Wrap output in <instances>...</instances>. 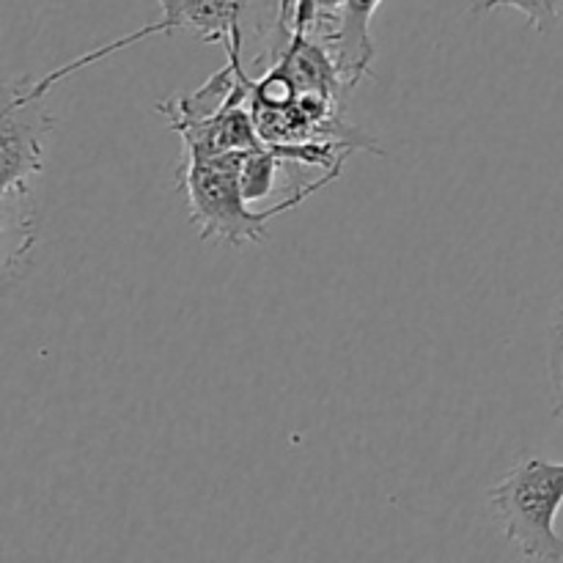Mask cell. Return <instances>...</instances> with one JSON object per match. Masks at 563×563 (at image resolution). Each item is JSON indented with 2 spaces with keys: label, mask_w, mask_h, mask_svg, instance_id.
Returning <instances> with one entry per match:
<instances>
[{
  "label": "cell",
  "mask_w": 563,
  "mask_h": 563,
  "mask_svg": "<svg viewBox=\"0 0 563 563\" xmlns=\"http://www.w3.org/2000/svg\"><path fill=\"white\" fill-rule=\"evenodd\" d=\"M245 154L247 152H223L212 157H181L179 192L185 196L190 223L198 225L201 240H220L229 245L267 240L269 220L300 207L313 192L339 179V174L328 170L319 179L302 181L275 207L251 209L253 203H247L240 187V168Z\"/></svg>",
  "instance_id": "cell-1"
},
{
  "label": "cell",
  "mask_w": 563,
  "mask_h": 563,
  "mask_svg": "<svg viewBox=\"0 0 563 563\" xmlns=\"http://www.w3.org/2000/svg\"><path fill=\"white\" fill-rule=\"evenodd\" d=\"M563 506V462L526 460L489 489V509L504 537L528 561H563L555 520Z\"/></svg>",
  "instance_id": "cell-2"
},
{
  "label": "cell",
  "mask_w": 563,
  "mask_h": 563,
  "mask_svg": "<svg viewBox=\"0 0 563 563\" xmlns=\"http://www.w3.org/2000/svg\"><path fill=\"white\" fill-rule=\"evenodd\" d=\"M47 93L36 82L22 80L5 86L3 121H0V190L27 185L44 170V143L53 132V115L44 104Z\"/></svg>",
  "instance_id": "cell-3"
},
{
  "label": "cell",
  "mask_w": 563,
  "mask_h": 563,
  "mask_svg": "<svg viewBox=\"0 0 563 563\" xmlns=\"http://www.w3.org/2000/svg\"><path fill=\"white\" fill-rule=\"evenodd\" d=\"M258 0H170L163 9V20L154 22L152 33L192 31L207 44H231L234 36H245L247 27L262 33Z\"/></svg>",
  "instance_id": "cell-4"
},
{
  "label": "cell",
  "mask_w": 563,
  "mask_h": 563,
  "mask_svg": "<svg viewBox=\"0 0 563 563\" xmlns=\"http://www.w3.org/2000/svg\"><path fill=\"white\" fill-rule=\"evenodd\" d=\"M383 0H346L341 25L333 38V55L341 77L350 88H355L363 77L372 75L374 42L372 20Z\"/></svg>",
  "instance_id": "cell-5"
},
{
  "label": "cell",
  "mask_w": 563,
  "mask_h": 563,
  "mask_svg": "<svg viewBox=\"0 0 563 563\" xmlns=\"http://www.w3.org/2000/svg\"><path fill=\"white\" fill-rule=\"evenodd\" d=\"M0 242H3V273L14 278L36 242V203L31 181L0 190Z\"/></svg>",
  "instance_id": "cell-6"
},
{
  "label": "cell",
  "mask_w": 563,
  "mask_h": 563,
  "mask_svg": "<svg viewBox=\"0 0 563 563\" xmlns=\"http://www.w3.org/2000/svg\"><path fill=\"white\" fill-rule=\"evenodd\" d=\"M284 165V159H280L269 146L251 148V152L245 154L240 168V187L242 196L247 198V203L264 201V198L275 190V181H278Z\"/></svg>",
  "instance_id": "cell-7"
},
{
  "label": "cell",
  "mask_w": 563,
  "mask_h": 563,
  "mask_svg": "<svg viewBox=\"0 0 563 563\" xmlns=\"http://www.w3.org/2000/svg\"><path fill=\"white\" fill-rule=\"evenodd\" d=\"M495 9H517L528 20V25L533 31L544 33L563 20V0H478L473 5L476 14L482 11H495Z\"/></svg>",
  "instance_id": "cell-8"
},
{
  "label": "cell",
  "mask_w": 563,
  "mask_h": 563,
  "mask_svg": "<svg viewBox=\"0 0 563 563\" xmlns=\"http://www.w3.org/2000/svg\"><path fill=\"white\" fill-rule=\"evenodd\" d=\"M313 11V36L322 38L330 49H333L335 31L341 25V14H344L346 0H308Z\"/></svg>",
  "instance_id": "cell-9"
},
{
  "label": "cell",
  "mask_w": 563,
  "mask_h": 563,
  "mask_svg": "<svg viewBox=\"0 0 563 563\" xmlns=\"http://www.w3.org/2000/svg\"><path fill=\"white\" fill-rule=\"evenodd\" d=\"M555 335H559V374H561V390H563V311H561L559 328H555Z\"/></svg>",
  "instance_id": "cell-10"
},
{
  "label": "cell",
  "mask_w": 563,
  "mask_h": 563,
  "mask_svg": "<svg viewBox=\"0 0 563 563\" xmlns=\"http://www.w3.org/2000/svg\"><path fill=\"white\" fill-rule=\"evenodd\" d=\"M555 418H561V421H563V399H561V405L555 407Z\"/></svg>",
  "instance_id": "cell-11"
},
{
  "label": "cell",
  "mask_w": 563,
  "mask_h": 563,
  "mask_svg": "<svg viewBox=\"0 0 563 563\" xmlns=\"http://www.w3.org/2000/svg\"><path fill=\"white\" fill-rule=\"evenodd\" d=\"M159 5H163V9H168V5H170V0H159Z\"/></svg>",
  "instance_id": "cell-12"
}]
</instances>
